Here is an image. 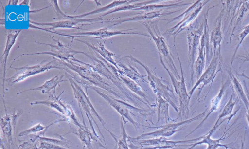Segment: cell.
I'll return each mask as SVG.
<instances>
[{
	"label": "cell",
	"mask_w": 249,
	"mask_h": 149,
	"mask_svg": "<svg viewBox=\"0 0 249 149\" xmlns=\"http://www.w3.org/2000/svg\"><path fill=\"white\" fill-rule=\"evenodd\" d=\"M83 149H86V147L84 145H83Z\"/></svg>",
	"instance_id": "cell-47"
},
{
	"label": "cell",
	"mask_w": 249,
	"mask_h": 149,
	"mask_svg": "<svg viewBox=\"0 0 249 149\" xmlns=\"http://www.w3.org/2000/svg\"><path fill=\"white\" fill-rule=\"evenodd\" d=\"M227 72L231 80V82L232 83L233 90L236 93L238 98L240 99L244 103L246 110L248 109L249 107V99H248V98L247 97L242 85L237 77H235L231 72V70H227Z\"/></svg>",
	"instance_id": "cell-31"
},
{
	"label": "cell",
	"mask_w": 249,
	"mask_h": 149,
	"mask_svg": "<svg viewBox=\"0 0 249 149\" xmlns=\"http://www.w3.org/2000/svg\"><path fill=\"white\" fill-rule=\"evenodd\" d=\"M229 129L230 128L224 132L220 138L214 140L211 138V136L215 130L212 128L207 133L201 136V139L199 141L193 144H190L189 146L190 147L185 149H192L196 146L201 144H206L207 145V148L206 149H217L218 148L221 147L225 148V149H228L229 148L232 149H235V148L229 146L232 142L228 144H222L220 143V142L222 140L225 139L226 137L225 136Z\"/></svg>",
	"instance_id": "cell-20"
},
{
	"label": "cell",
	"mask_w": 249,
	"mask_h": 149,
	"mask_svg": "<svg viewBox=\"0 0 249 149\" xmlns=\"http://www.w3.org/2000/svg\"><path fill=\"white\" fill-rule=\"evenodd\" d=\"M119 73V76L126 87L133 93L144 100L152 107L156 106V102L152 103L139 84L129 78L122 73Z\"/></svg>",
	"instance_id": "cell-27"
},
{
	"label": "cell",
	"mask_w": 249,
	"mask_h": 149,
	"mask_svg": "<svg viewBox=\"0 0 249 149\" xmlns=\"http://www.w3.org/2000/svg\"><path fill=\"white\" fill-rule=\"evenodd\" d=\"M39 149H71L55 144L45 141H39Z\"/></svg>",
	"instance_id": "cell-40"
},
{
	"label": "cell",
	"mask_w": 249,
	"mask_h": 149,
	"mask_svg": "<svg viewBox=\"0 0 249 149\" xmlns=\"http://www.w3.org/2000/svg\"><path fill=\"white\" fill-rule=\"evenodd\" d=\"M181 10V9H180L173 11H164L163 10H161L150 12H144L143 13L138 14L136 16L121 19L113 20L112 19L108 20H105L104 23H112L113 24L110 26V27H111L126 22L138 21L139 22H141L148 21L155 19H159L162 17L171 15L180 11Z\"/></svg>",
	"instance_id": "cell-17"
},
{
	"label": "cell",
	"mask_w": 249,
	"mask_h": 149,
	"mask_svg": "<svg viewBox=\"0 0 249 149\" xmlns=\"http://www.w3.org/2000/svg\"><path fill=\"white\" fill-rule=\"evenodd\" d=\"M56 59L61 66L66 67L70 70L74 72L80 76V79H77L71 75L82 85L85 86L88 88L90 86L97 87L106 91L107 93L118 99L127 102L120 91L110 81L97 73L93 68L92 64L85 62L83 64L76 63L71 59L67 61H63Z\"/></svg>",
	"instance_id": "cell-1"
},
{
	"label": "cell",
	"mask_w": 249,
	"mask_h": 149,
	"mask_svg": "<svg viewBox=\"0 0 249 149\" xmlns=\"http://www.w3.org/2000/svg\"><path fill=\"white\" fill-rule=\"evenodd\" d=\"M116 62L119 67L118 72L119 73L123 74L138 84L140 81L148 83L147 79H145L147 77V75L141 74L133 66L125 64L119 60H117Z\"/></svg>",
	"instance_id": "cell-25"
},
{
	"label": "cell",
	"mask_w": 249,
	"mask_h": 149,
	"mask_svg": "<svg viewBox=\"0 0 249 149\" xmlns=\"http://www.w3.org/2000/svg\"><path fill=\"white\" fill-rule=\"evenodd\" d=\"M236 74L238 75V76H242V77H243L244 78H245L246 79H247L248 80H249V76L246 75L244 71L242 72V73L241 74H239L238 73H237L236 71Z\"/></svg>",
	"instance_id": "cell-44"
},
{
	"label": "cell",
	"mask_w": 249,
	"mask_h": 149,
	"mask_svg": "<svg viewBox=\"0 0 249 149\" xmlns=\"http://www.w3.org/2000/svg\"><path fill=\"white\" fill-rule=\"evenodd\" d=\"M64 92L63 91L58 96L55 95L49 96L47 99L42 101H36L31 102V105L37 104H43L51 108H53L61 113L62 114L67 115L71 107L68 104L62 102L61 99L59 98L61 94Z\"/></svg>",
	"instance_id": "cell-23"
},
{
	"label": "cell",
	"mask_w": 249,
	"mask_h": 149,
	"mask_svg": "<svg viewBox=\"0 0 249 149\" xmlns=\"http://www.w3.org/2000/svg\"><path fill=\"white\" fill-rule=\"evenodd\" d=\"M247 55L246 56H243L242 55H238V56L236 57V58H239L240 57L244 58V60H243V64L245 61H249V54L247 52Z\"/></svg>",
	"instance_id": "cell-42"
},
{
	"label": "cell",
	"mask_w": 249,
	"mask_h": 149,
	"mask_svg": "<svg viewBox=\"0 0 249 149\" xmlns=\"http://www.w3.org/2000/svg\"><path fill=\"white\" fill-rule=\"evenodd\" d=\"M114 149H117V146L116 144H115V146L114 147Z\"/></svg>",
	"instance_id": "cell-46"
},
{
	"label": "cell",
	"mask_w": 249,
	"mask_h": 149,
	"mask_svg": "<svg viewBox=\"0 0 249 149\" xmlns=\"http://www.w3.org/2000/svg\"><path fill=\"white\" fill-rule=\"evenodd\" d=\"M89 88L94 90L120 114L124 122V125L126 124V121L124 119H125L127 122H130L134 126L137 131L141 126H145L137 122L133 118L129 108L130 103L115 98L112 95L105 92L104 90L97 87L90 86Z\"/></svg>",
	"instance_id": "cell-11"
},
{
	"label": "cell",
	"mask_w": 249,
	"mask_h": 149,
	"mask_svg": "<svg viewBox=\"0 0 249 149\" xmlns=\"http://www.w3.org/2000/svg\"><path fill=\"white\" fill-rule=\"evenodd\" d=\"M159 21V19H155L140 23L145 27L151 37L152 38L155 43L158 51V54L162 56L164 61L165 60L171 72L177 79L180 80L181 76L174 64L173 57L169 49L166 39L161 35L159 29L158 24Z\"/></svg>",
	"instance_id": "cell-6"
},
{
	"label": "cell",
	"mask_w": 249,
	"mask_h": 149,
	"mask_svg": "<svg viewBox=\"0 0 249 149\" xmlns=\"http://www.w3.org/2000/svg\"><path fill=\"white\" fill-rule=\"evenodd\" d=\"M204 29V20L197 28H194L191 26L186 30L187 38L188 41V66L190 68L191 78L190 85L194 82V63L195 61L196 54L197 49H198L200 42V39Z\"/></svg>",
	"instance_id": "cell-13"
},
{
	"label": "cell",
	"mask_w": 249,
	"mask_h": 149,
	"mask_svg": "<svg viewBox=\"0 0 249 149\" xmlns=\"http://www.w3.org/2000/svg\"><path fill=\"white\" fill-rule=\"evenodd\" d=\"M162 2L160 0L159 2L151 3L141 6L139 8L134 9L133 10L143 11L144 12H150L154 11H158L168 9H173L176 8L181 7L184 6L191 4L190 3H184L183 1H177L170 3H160Z\"/></svg>",
	"instance_id": "cell-28"
},
{
	"label": "cell",
	"mask_w": 249,
	"mask_h": 149,
	"mask_svg": "<svg viewBox=\"0 0 249 149\" xmlns=\"http://www.w3.org/2000/svg\"><path fill=\"white\" fill-rule=\"evenodd\" d=\"M123 121L122 118L121 117L120 125L121 132V135L119 136L115 135L106 127L105 129L109 133L115 141L118 149H130L129 144L127 143L128 135L125 130V125H124Z\"/></svg>",
	"instance_id": "cell-33"
},
{
	"label": "cell",
	"mask_w": 249,
	"mask_h": 149,
	"mask_svg": "<svg viewBox=\"0 0 249 149\" xmlns=\"http://www.w3.org/2000/svg\"><path fill=\"white\" fill-rule=\"evenodd\" d=\"M36 140L31 138L28 140L24 142L18 146L19 149H39L36 145Z\"/></svg>",
	"instance_id": "cell-41"
},
{
	"label": "cell",
	"mask_w": 249,
	"mask_h": 149,
	"mask_svg": "<svg viewBox=\"0 0 249 149\" xmlns=\"http://www.w3.org/2000/svg\"><path fill=\"white\" fill-rule=\"evenodd\" d=\"M206 48L205 43L200 40L198 50V56L194 63V74L196 80H198L203 73L206 63Z\"/></svg>",
	"instance_id": "cell-30"
},
{
	"label": "cell",
	"mask_w": 249,
	"mask_h": 149,
	"mask_svg": "<svg viewBox=\"0 0 249 149\" xmlns=\"http://www.w3.org/2000/svg\"><path fill=\"white\" fill-rule=\"evenodd\" d=\"M3 149H5V148H4V147H3Z\"/></svg>",
	"instance_id": "cell-48"
},
{
	"label": "cell",
	"mask_w": 249,
	"mask_h": 149,
	"mask_svg": "<svg viewBox=\"0 0 249 149\" xmlns=\"http://www.w3.org/2000/svg\"><path fill=\"white\" fill-rule=\"evenodd\" d=\"M202 1L197 0L177 17L168 19H161V20L168 21L167 23L168 24L182 17V19L178 23L166 30L162 34L167 40L171 37H173L174 46H176L175 40L177 35L183 31L187 30L192 26L193 21L201 11L204 6L210 1V0H206L203 2Z\"/></svg>",
	"instance_id": "cell-5"
},
{
	"label": "cell",
	"mask_w": 249,
	"mask_h": 149,
	"mask_svg": "<svg viewBox=\"0 0 249 149\" xmlns=\"http://www.w3.org/2000/svg\"><path fill=\"white\" fill-rule=\"evenodd\" d=\"M231 88L232 90V93L226 103V104L224 106V108L222 109L221 113L219 114L218 119L215 123V124H218L221 120L222 118L224 117L230 115L231 114L232 111L234 109V107L237 101L236 100H234V91L233 90V88L231 86Z\"/></svg>",
	"instance_id": "cell-35"
},
{
	"label": "cell",
	"mask_w": 249,
	"mask_h": 149,
	"mask_svg": "<svg viewBox=\"0 0 249 149\" xmlns=\"http://www.w3.org/2000/svg\"><path fill=\"white\" fill-rule=\"evenodd\" d=\"M50 2L52 4L51 6L56 12L58 19L59 20L57 22L40 23L29 20V22L30 24L39 26H50V27L45 29L52 31V30L56 28H75L81 29V28L76 27L75 26L84 22L91 24L102 23L105 20L103 18L100 16L92 19L72 18L70 15H66L60 10L58 5L57 0H50Z\"/></svg>",
	"instance_id": "cell-7"
},
{
	"label": "cell",
	"mask_w": 249,
	"mask_h": 149,
	"mask_svg": "<svg viewBox=\"0 0 249 149\" xmlns=\"http://www.w3.org/2000/svg\"><path fill=\"white\" fill-rule=\"evenodd\" d=\"M126 57L142 66L147 72V79L154 93L157 96H160L174 109L177 112L178 107L177 105L178 100L175 94L172 85L168 81L158 77L156 74L145 64L133 57L131 55Z\"/></svg>",
	"instance_id": "cell-4"
},
{
	"label": "cell",
	"mask_w": 249,
	"mask_h": 149,
	"mask_svg": "<svg viewBox=\"0 0 249 149\" xmlns=\"http://www.w3.org/2000/svg\"><path fill=\"white\" fill-rule=\"evenodd\" d=\"M136 28H129L124 30H109L108 27H105L94 31H90L84 32L75 33L71 34L60 33L57 31H50V32L54 33L59 36L71 37V42L74 38L85 36H92L94 38L103 39H107L110 37L119 35L135 34L142 35L148 37H151L149 34L141 31H133Z\"/></svg>",
	"instance_id": "cell-12"
},
{
	"label": "cell",
	"mask_w": 249,
	"mask_h": 149,
	"mask_svg": "<svg viewBox=\"0 0 249 149\" xmlns=\"http://www.w3.org/2000/svg\"><path fill=\"white\" fill-rule=\"evenodd\" d=\"M249 34V24H248V25L244 27L243 28L242 31L239 35L236 36L238 38V42L237 43V45H236V46L232 56L231 57L230 70H231V66L232 65V64L233 63L234 59L235 58V56L236 55L237 52L239 48L241 45L245 38L247 37V36Z\"/></svg>",
	"instance_id": "cell-39"
},
{
	"label": "cell",
	"mask_w": 249,
	"mask_h": 149,
	"mask_svg": "<svg viewBox=\"0 0 249 149\" xmlns=\"http://www.w3.org/2000/svg\"><path fill=\"white\" fill-rule=\"evenodd\" d=\"M64 75H61L59 76L57 75L51 79L45 81L43 85L39 87H37L33 88H29L24 91L18 92L17 93V95L20 94L22 93L26 92L27 91H39L42 93H46L49 96L53 95L55 94V89L57 85H59V83L62 82L66 81V80H63Z\"/></svg>",
	"instance_id": "cell-24"
},
{
	"label": "cell",
	"mask_w": 249,
	"mask_h": 149,
	"mask_svg": "<svg viewBox=\"0 0 249 149\" xmlns=\"http://www.w3.org/2000/svg\"><path fill=\"white\" fill-rule=\"evenodd\" d=\"M71 130L64 135L71 133L74 134L79 138L82 142L83 145H84L87 149H99L101 147L107 149L101 143L102 139L91 132L86 124H84L82 127L78 128L77 130H74L72 127L71 126Z\"/></svg>",
	"instance_id": "cell-18"
},
{
	"label": "cell",
	"mask_w": 249,
	"mask_h": 149,
	"mask_svg": "<svg viewBox=\"0 0 249 149\" xmlns=\"http://www.w3.org/2000/svg\"><path fill=\"white\" fill-rule=\"evenodd\" d=\"M137 1V0H114L105 6L99 8L97 9H95L91 12L79 15L70 16V17L72 18L75 19H83V17L88 16L89 15L104 12L109 9L115 8L116 7L121 6L123 5H124L125 4H129Z\"/></svg>",
	"instance_id": "cell-34"
},
{
	"label": "cell",
	"mask_w": 249,
	"mask_h": 149,
	"mask_svg": "<svg viewBox=\"0 0 249 149\" xmlns=\"http://www.w3.org/2000/svg\"><path fill=\"white\" fill-rule=\"evenodd\" d=\"M52 38L51 43H44L35 41V43L40 44L46 45L50 47V51L36 52L34 53L23 54L18 56L14 58L9 68L12 67L14 61L19 57L25 55H34L40 54H48L53 56L60 60L63 61H67L69 60L75 61L76 59L74 57V55L77 54H83L85 55L87 53L86 52L79 51L71 49L67 45L63 44L60 41V37L58 39H54L53 37L49 35Z\"/></svg>",
	"instance_id": "cell-10"
},
{
	"label": "cell",
	"mask_w": 249,
	"mask_h": 149,
	"mask_svg": "<svg viewBox=\"0 0 249 149\" xmlns=\"http://www.w3.org/2000/svg\"><path fill=\"white\" fill-rule=\"evenodd\" d=\"M220 49L218 50V52L214 55V56L211 59L209 66L203 72L200 77L193 86L191 90L188 93L189 96L191 98L192 94L196 89L201 84L202 86L199 88V92L197 94L198 97L203 88L211 83L212 85L213 81L215 78L217 73L221 70V67L217 70L218 67L221 64L219 60L221 59Z\"/></svg>",
	"instance_id": "cell-14"
},
{
	"label": "cell",
	"mask_w": 249,
	"mask_h": 149,
	"mask_svg": "<svg viewBox=\"0 0 249 149\" xmlns=\"http://www.w3.org/2000/svg\"><path fill=\"white\" fill-rule=\"evenodd\" d=\"M65 74L71 85L74 93V97L77 101L80 111H81V110H84L86 114L87 118L90 123L91 129L92 130V132L95 136L99 137L93 126V121L97 126L99 132L101 135L104 141L105 142L104 136L101 132L98 124L94 119L93 114L98 118V120L104 128H105L104 125L106 124V122L96 112L95 109L93 107V105L90 102L87 92L88 87L85 86H82V85L77 81L75 80L70 74L65 73Z\"/></svg>",
	"instance_id": "cell-2"
},
{
	"label": "cell",
	"mask_w": 249,
	"mask_h": 149,
	"mask_svg": "<svg viewBox=\"0 0 249 149\" xmlns=\"http://www.w3.org/2000/svg\"><path fill=\"white\" fill-rule=\"evenodd\" d=\"M76 40L84 43L89 47V50L97 53L106 61L119 69L116 61L113 58V56H115V54L106 49L101 42H98L96 44H92L87 41L78 39Z\"/></svg>",
	"instance_id": "cell-26"
},
{
	"label": "cell",
	"mask_w": 249,
	"mask_h": 149,
	"mask_svg": "<svg viewBox=\"0 0 249 149\" xmlns=\"http://www.w3.org/2000/svg\"><path fill=\"white\" fill-rule=\"evenodd\" d=\"M129 147L130 149H143L142 148H138L136 146L134 145L132 142H130V144H129Z\"/></svg>",
	"instance_id": "cell-43"
},
{
	"label": "cell",
	"mask_w": 249,
	"mask_h": 149,
	"mask_svg": "<svg viewBox=\"0 0 249 149\" xmlns=\"http://www.w3.org/2000/svg\"><path fill=\"white\" fill-rule=\"evenodd\" d=\"M249 9V0H245L242 4L241 6L238 10L236 15H237V19L234 25L232 31L231 35L230 38V42L231 41V37H232L234 31L236 30L237 27L241 23V22L248 10Z\"/></svg>",
	"instance_id": "cell-37"
},
{
	"label": "cell",
	"mask_w": 249,
	"mask_h": 149,
	"mask_svg": "<svg viewBox=\"0 0 249 149\" xmlns=\"http://www.w3.org/2000/svg\"><path fill=\"white\" fill-rule=\"evenodd\" d=\"M5 110V115L0 118V126L3 137L6 141L8 149H13L14 140L13 135L14 129L18 118L21 116L23 112L21 110H15L11 114L7 112L6 107L1 96Z\"/></svg>",
	"instance_id": "cell-15"
},
{
	"label": "cell",
	"mask_w": 249,
	"mask_h": 149,
	"mask_svg": "<svg viewBox=\"0 0 249 149\" xmlns=\"http://www.w3.org/2000/svg\"><path fill=\"white\" fill-rule=\"evenodd\" d=\"M158 120L156 124L160 121L165 122V124L170 121L175 122V120L173 119L169 116V103L160 96H157L156 99Z\"/></svg>",
	"instance_id": "cell-29"
},
{
	"label": "cell",
	"mask_w": 249,
	"mask_h": 149,
	"mask_svg": "<svg viewBox=\"0 0 249 149\" xmlns=\"http://www.w3.org/2000/svg\"><path fill=\"white\" fill-rule=\"evenodd\" d=\"M225 10V4L221 10L218 17L214 22V26L210 34V43L213 46L214 55L216 54L217 49H220V45L223 39L222 33V17Z\"/></svg>",
	"instance_id": "cell-22"
},
{
	"label": "cell",
	"mask_w": 249,
	"mask_h": 149,
	"mask_svg": "<svg viewBox=\"0 0 249 149\" xmlns=\"http://www.w3.org/2000/svg\"><path fill=\"white\" fill-rule=\"evenodd\" d=\"M22 31V29H8L7 31V39L5 49L1 56V64L3 65V95H4V82L5 80V74L6 70V63L7 58L9 54L10 51L12 47L15 44L18 35Z\"/></svg>",
	"instance_id": "cell-21"
},
{
	"label": "cell",
	"mask_w": 249,
	"mask_h": 149,
	"mask_svg": "<svg viewBox=\"0 0 249 149\" xmlns=\"http://www.w3.org/2000/svg\"><path fill=\"white\" fill-rule=\"evenodd\" d=\"M32 138L34 139L36 141H45L48 142L52 143L58 145L64 146H68V144L71 142V141L68 140L62 136H60V139H55L52 138L46 137L45 136H40L36 135H29Z\"/></svg>",
	"instance_id": "cell-38"
},
{
	"label": "cell",
	"mask_w": 249,
	"mask_h": 149,
	"mask_svg": "<svg viewBox=\"0 0 249 149\" xmlns=\"http://www.w3.org/2000/svg\"><path fill=\"white\" fill-rule=\"evenodd\" d=\"M53 60L47 62V60H43L38 64L29 66L28 65L20 67H11L16 70L15 74L12 76L5 78L6 81L10 86L22 81L28 77L48 71L52 69H58L63 70L58 60L53 57Z\"/></svg>",
	"instance_id": "cell-9"
},
{
	"label": "cell",
	"mask_w": 249,
	"mask_h": 149,
	"mask_svg": "<svg viewBox=\"0 0 249 149\" xmlns=\"http://www.w3.org/2000/svg\"><path fill=\"white\" fill-rule=\"evenodd\" d=\"M201 139V136L198 138L183 140L180 141L170 140L167 137H159L133 141L132 143H137L142 146H152V147L143 148V149H173L178 146H188L189 145H180L183 143H191L198 141Z\"/></svg>",
	"instance_id": "cell-16"
},
{
	"label": "cell",
	"mask_w": 249,
	"mask_h": 149,
	"mask_svg": "<svg viewBox=\"0 0 249 149\" xmlns=\"http://www.w3.org/2000/svg\"><path fill=\"white\" fill-rule=\"evenodd\" d=\"M208 107L202 113H199L196 116L189 119L175 122L160 126H146L148 128L157 129L158 130L150 132L143 133L136 137H132L128 136L127 141L131 142L133 141L145 139L147 137L150 138H153L159 137H169L176 132L184 129L187 125L192 122L199 120L204 117L206 114V112ZM149 139V138H148Z\"/></svg>",
	"instance_id": "cell-8"
},
{
	"label": "cell",
	"mask_w": 249,
	"mask_h": 149,
	"mask_svg": "<svg viewBox=\"0 0 249 149\" xmlns=\"http://www.w3.org/2000/svg\"><path fill=\"white\" fill-rule=\"evenodd\" d=\"M65 121H67L66 119H59L55 121L54 122L46 126L42 125L41 123H38L27 130L20 132L18 134V136L19 137H22L24 136L34 135L35 134H36L35 135L37 136H45V132L47 131L48 128L50 126L56 124L59 122Z\"/></svg>",
	"instance_id": "cell-32"
},
{
	"label": "cell",
	"mask_w": 249,
	"mask_h": 149,
	"mask_svg": "<svg viewBox=\"0 0 249 149\" xmlns=\"http://www.w3.org/2000/svg\"><path fill=\"white\" fill-rule=\"evenodd\" d=\"M176 54L178 56V60L179 62L180 70H181V78L179 80H178L172 74V73L169 71V69L166 66L162 56L159 54L160 61L161 64L163 66L164 68L166 70L168 73L172 86L174 89V91L178 97L179 106H178V114L177 117L175 119V121L180 120L181 121L188 119L189 115V103L191 98L189 96L185 82V78L184 77V74L182 68V63L180 61V58L178 53L177 52L176 47H175Z\"/></svg>",
	"instance_id": "cell-3"
},
{
	"label": "cell",
	"mask_w": 249,
	"mask_h": 149,
	"mask_svg": "<svg viewBox=\"0 0 249 149\" xmlns=\"http://www.w3.org/2000/svg\"><path fill=\"white\" fill-rule=\"evenodd\" d=\"M160 0H150V1H146L144 2H139L137 3H135L134 4H131V3L124 5V6H121L112 9V10L108 11L104 14L100 16L101 17H103L105 16L110 14L112 13L118 12V11H128V10H133L135 9L139 8L141 6L149 4L151 3H153L155 2H159Z\"/></svg>",
	"instance_id": "cell-36"
},
{
	"label": "cell",
	"mask_w": 249,
	"mask_h": 149,
	"mask_svg": "<svg viewBox=\"0 0 249 149\" xmlns=\"http://www.w3.org/2000/svg\"><path fill=\"white\" fill-rule=\"evenodd\" d=\"M246 116L247 118V120L248 123V125L249 126V107L248 109H247V112L246 114Z\"/></svg>",
	"instance_id": "cell-45"
},
{
	"label": "cell",
	"mask_w": 249,
	"mask_h": 149,
	"mask_svg": "<svg viewBox=\"0 0 249 149\" xmlns=\"http://www.w3.org/2000/svg\"><path fill=\"white\" fill-rule=\"evenodd\" d=\"M231 80L229 77H227L226 79H224L222 77V83L220 89L218 94L211 100L210 109L208 112L206 113V116L203 120L191 132L185 136V137L188 136L198 129L201 128L205 121L207 119L209 115L213 112L216 111L219 108L224 93L227 88L230 85Z\"/></svg>",
	"instance_id": "cell-19"
}]
</instances>
